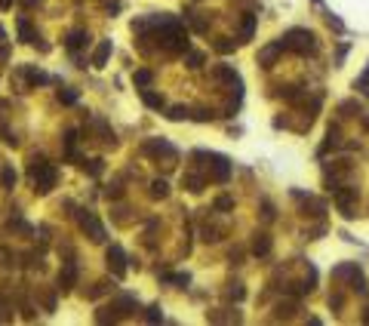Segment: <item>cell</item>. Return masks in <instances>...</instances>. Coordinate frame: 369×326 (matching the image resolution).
<instances>
[{"instance_id":"12","label":"cell","mask_w":369,"mask_h":326,"mask_svg":"<svg viewBox=\"0 0 369 326\" xmlns=\"http://www.w3.org/2000/svg\"><path fill=\"white\" fill-rule=\"evenodd\" d=\"M181 185L188 188V191H194V194H197V191H203V179H200V176H194V173L181 176Z\"/></svg>"},{"instance_id":"11","label":"cell","mask_w":369,"mask_h":326,"mask_svg":"<svg viewBox=\"0 0 369 326\" xmlns=\"http://www.w3.org/2000/svg\"><path fill=\"white\" fill-rule=\"evenodd\" d=\"M252 253H255V256H268V253H271V237H268V234H258L255 243H252Z\"/></svg>"},{"instance_id":"9","label":"cell","mask_w":369,"mask_h":326,"mask_svg":"<svg viewBox=\"0 0 369 326\" xmlns=\"http://www.w3.org/2000/svg\"><path fill=\"white\" fill-rule=\"evenodd\" d=\"M145 154H166V157H175V148L166 145V142H148V145H145Z\"/></svg>"},{"instance_id":"20","label":"cell","mask_w":369,"mask_h":326,"mask_svg":"<svg viewBox=\"0 0 369 326\" xmlns=\"http://www.w3.org/2000/svg\"><path fill=\"white\" fill-rule=\"evenodd\" d=\"M59 102H65V105H74V102H77V93H74V90H65V93H59Z\"/></svg>"},{"instance_id":"3","label":"cell","mask_w":369,"mask_h":326,"mask_svg":"<svg viewBox=\"0 0 369 326\" xmlns=\"http://www.w3.org/2000/svg\"><path fill=\"white\" fill-rule=\"evenodd\" d=\"M108 268L114 271V277H123L126 274V256H123V250L117 247H108Z\"/></svg>"},{"instance_id":"19","label":"cell","mask_w":369,"mask_h":326,"mask_svg":"<svg viewBox=\"0 0 369 326\" xmlns=\"http://www.w3.org/2000/svg\"><path fill=\"white\" fill-rule=\"evenodd\" d=\"M181 117H191V111H188V108H181V105H175V108L169 111V120H181Z\"/></svg>"},{"instance_id":"26","label":"cell","mask_w":369,"mask_h":326,"mask_svg":"<svg viewBox=\"0 0 369 326\" xmlns=\"http://www.w3.org/2000/svg\"><path fill=\"white\" fill-rule=\"evenodd\" d=\"M148 320H151V323H157L160 320V308L154 305V308H148Z\"/></svg>"},{"instance_id":"10","label":"cell","mask_w":369,"mask_h":326,"mask_svg":"<svg viewBox=\"0 0 369 326\" xmlns=\"http://www.w3.org/2000/svg\"><path fill=\"white\" fill-rule=\"evenodd\" d=\"M108 56H111V40H105V44H99V50L93 53V65H96V68H102V65L108 62Z\"/></svg>"},{"instance_id":"27","label":"cell","mask_w":369,"mask_h":326,"mask_svg":"<svg viewBox=\"0 0 369 326\" xmlns=\"http://www.w3.org/2000/svg\"><path fill=\"white\" fill-rule=\"evenodd\" d=\"M329 305H332V308H342V305H345V299H342V296H332V299H329Z\"/></svg>"},{"instance_id":"28","label":"cell","mask_w":369,"mask_h":326,"mask_svg":"<svg viewBox=\"0 0 369 326\" xmlns=\"http://www.w3.org/2000/svg\"><path fill=\"white\" fill-rule=\"evenodd\" d=\"M366 84H369V68H366V74L360 77V87H366Z\"/></svg>"},{"instance_id":"15","label":"cell","mask_w":369,"mask_h":326,"mask_svg":"<svg viewBox=\"0 0 369 326\" xmlns=\"http://www.w3.org/2000/svg\"><path fill=\"white\" fill-rule=\"evenodd\" d=\"M83 170L89 173V176H102V170H105V163L96 157V160H89V167H86V163H83Z\"/></svg>"},{"instance_id":"4","label":"cell","mask_w":369,"mask_h":326,"mask_svg":"<svg viewBox=\"0 0 369 326\" xmlns=\"http://www.w3.org/2000/svg\"><path fill=\"white\" fill-rule=\"evenodd\" d=\"M354 200H357V191H354V188H348V191L336 188V203H339V210H342V216H345V219H351V216H354Z\"/></svg>"},{"instance_id":"7","label":"cell","mask_w":369,"mask_h":326,"mask_svg":"<svg viewBox=\"0 0 369 326\" xmlns=\"http://www.w3.org/2000/svg\"><path fill=\"white\" fill-rule=\"evenodd\" d=\"M80 225H83V231H89V240H96V243H102L105 240V228L86 213V216H80Z\"/></svg>"},{"instance_id":"1","label":"cell","mask_w":369,"mask_h":326,"mask_svg":"<svg viewBox=\"0 0 369 326\" xmlns=\"http://www.w3.org/2000/svg\"><path fill=\"white\" fill-rule=\"evenodd\" d=\"M28 176L34 182V191H40V194L53 191V185H56V167H50V163H43V160H34Z\"/></svg>"},{"instance_id":"30","label":"cell","mask_w":369,"mask_h":326,"mask_svg":"<svg viewBox=\"0 0 369 326\" xmlns=\"http://www.w3.org/2000/svg\"><path fill=\"white\" fill-rule=\"evenodd\" d=\"M22 4H25V7H34V4H40V0H22Z\"/></svg>"},{"instance_id":"25","label":"cell","mask_w":369,"mask_h":326,"mask_svg":"<svg viewBox=\"0 0 369 326\" xmlns=\"http://www.w3.org/2000/svg\"><path fill=\"white\" fill-rule=\"evenodd\" d=\"M228 296H231V299H237V302H240V299H243V296H246V293H243V287H240V283H234V287H231V293H228Z\"/></svg>"},{"instance_id":"21","label":"cell","mask_w":369,"mask_h":326,"mask_svg":"<svg viewBox=\"0 0 369 326\" xmlns=\"http://www.w3.org/2000/svg\"><path fill=\"white\" fill-rule=\"evenodd\" d=\"M0 179H4V185H7V188H13V185H16V173H13L10 167L4 170V176H0Z\"/></svg>"},{"instance_id":"29","label":"cell","mask_w":369,"mask_h":326,"mask_svg":"<svg viewBox=\"0 0 369 326\" xmlns=\"http://www.w3.org/2000/svg\"><path fill=\"white\" fill-rule=\"evenodd\" d=\"M13 7V0H0V10H10Z\"/></svg>"},{"instance_id":"22","label":"cell","mask_w":369,"mask_h":326,"mask_svg":"<svg viewBox=\"0 0 369 326\" xmlns=\"http://www.w3.org/2000/svg\"><path fill=\"white\" fill-rule=\"evenodd\" d=\"M231 207H234L231 197H218V200H215V210H231Z\"/></svg>"},{"instance_id":"17","label":"cell","mask_w":369,"mask_h":326,"mask_svg":"<svg viewBox=\"0 0 369 326\" xmlns=\"http://www.w3.org/2000/svg\"><path fill=\"white\" fill-rule=\"evenodd\" d=\"M151 194H154V197H166V194H169V188H166V182H163V179H157V182L151 185Z\"/></svg>"},{"instance_id":"23","label":"cell","mask_w":369,"mask_h":326,"mask_svg":"<svg viewBox=\"0 0 369 326\" xmlns=\"http://www.w3.org/2000/svg\"><path fill=\"white\" fill-rule=\"evenodd\" d=\"M200 65H203V56L200 53H191L188 56V68H200Z\"/></svg>"},{"instance_id":"18","label":"cell","mask_w":369,"mask_h":326,"mask_svg":"<svg viewBox=\"0 0 369 326\" xmlns=\"http://www.w3.org/2000/svg\"><path fill=\"white\" fill-rule=\"evenodd\" d=\"M151 77H154V74L148 71V68H145V71H135V84H139V87H148V84H151Z\"/></svg>"},{"instance_id":"16","label":"cell","mask_w":369,"mask_h":326,"mask_svg":"<svg viewBox=\"0 0 369 326\" xmlns=\"http://www.w3.org/2000/svg\"><path fill=\"white\" fill-rule=\"evenodd\" d=\"M142 99H145V105H151V108L163 105V96H157V93H142Z\"/></svg>"},{"instance_id":"2","label":"cell","mask_w":369,"mask_h":326,"mask_svg":"<svg viewBox=\"0 0 369 326\" xmlns=\"http://www.w3.org/2000/svg\"><path fill=\"white\" fill-rule=\"evenodd\" d=\"M283 44V50H295V53H314L317 50V44H314V34L311 31H305V28H292V31H286V37L280 40Z\"/></svg>"},{"instance_id":"14","label":"cell","mask_w":369,"mask_h":326,"mask_svg":"<svg viewBox=\"0 0 369 326\" xmlns=\"http://www.w3.org/2000/svg\"><path fill=\"white\" fill-rule=\"evenodd\" d=\"M252 31H255V16H246V19H243V28H240V37H243V40H249V37H252Z\"/></svg>"},{"instance_id":"5","label":"cell","mask_w":369,"mask_h":326,"mask_svg":"<svg viewBox=\"0 0 369 326\" xmlns=\"http://www.w3.org/2000/svg\"><path fill=\"white\" fill-rule=\"evenodd\" d=\"M74 283H77V265L68 262V265H65V271L59 274V290H62V293H68V290H74Z\"/></svg>"},{"instance_id":"24","label":"cell","mask_w":369,"mask_h":326,"mask_svg":"<svg viewBox=\"0 0 369 326\" xmlns=\"http://www.w3.org/2000/svg\"><path fill=\"white\" fill-rule=\"evenodd\" d=\"M215 50H218V53H231V50H234V44H231V40H218Z\"/></svg>"},{"instance_id":"8","label":"cell","mask_w":369,"mask_h":326,"mask_svg":"<svg viewBox=\"0 0 369 326\" xmlns=\"http://www.w3.org/2000/svg\"><path fill=\"white\" fill-rule=\"evenodd\" d=\"M83 44H89V34H86L83 28H77V31H71V34L65 37V47H68L71 53H74V50H80Z\"/></svg>"},{"instance_id":"13","label":"cell","mask_w":369,"mask_h":326,"mask_svg":"<svg viewBox=\"0 0 369 326\" xmlns=\"http://www.w3.org/2000/svg\"><path fill=\"white\" fill-rule=\"evenodd\" d=\"M19 34H22V40H25V44H34V31H31V22L28 19H19Z\"/></svg>"},{"instance_id":"6","label":"cell","mask_w":369,"mask_h":326,"mask_svg":"<svg viewBox=\"0 0 369 326\" xmlns=\"http://www.w3.org/2000/svg\"><path fill=\"white\" fill-rule=\"evenodd\" d=\"M212 179L215 182H228V176H231V163H228V157H218V154H212Z\"/></svg>"}]
</instances>
